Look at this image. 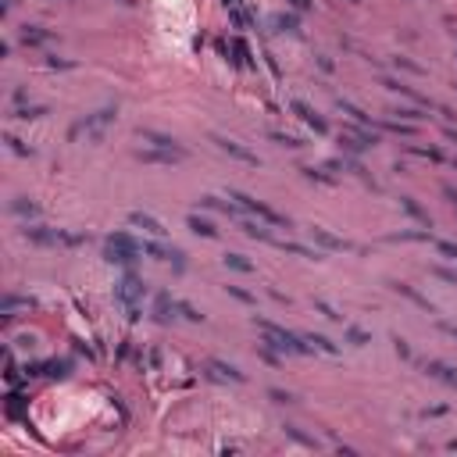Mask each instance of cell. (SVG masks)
I'll return each mask as SVG.
<instances>
[{
	"instance_id": "6da1fadb",
	"label": "cell",
	"mask_w": 457,
	"mask_h": 457,
	"mask_svg": "<svg viewBox=\"0 0 457 457\" xmlns=\"http://www.w3.org/2000/svg\"><path fill=\"white\" fill-rule=\"evenodd\" d=\"M132 222H136V225H143L146 232H154V236H165V229H161V225L154 222V218H146V214H132Z\"/></svg>"
},
{
	"instance_id": "7a4b0ae2",
	"label": "cell",
	"mask_w": 457,
	"mask_h": 457,
	"mask_svg": "<svg viewBox=\"0 0 457 457\" xmlns=\"http://www.w3.org/2000/svg\"><path fill=\"white\" fill-rule=\"evenodd\" d=\"M189 229L200 232V236H214V225L211 222H200V218H189Z\"/></svg>"
},
{
	"instance_id": "3957f363",
	"label": "cell",
	"mask_w": 457,
	"mask_h": 457,
	"mask_svg": "<svg viewBox=\"0 0 457 457\" xmlns=\"http://www.w3.org/2000/svg\"><path fill=\"white\" fill-rule=\"evenodd\" d=\"M229 264H232V268H240V272H250V264H246L240 254H232V257H229Z\"/></svg>"
}]
</instances>
